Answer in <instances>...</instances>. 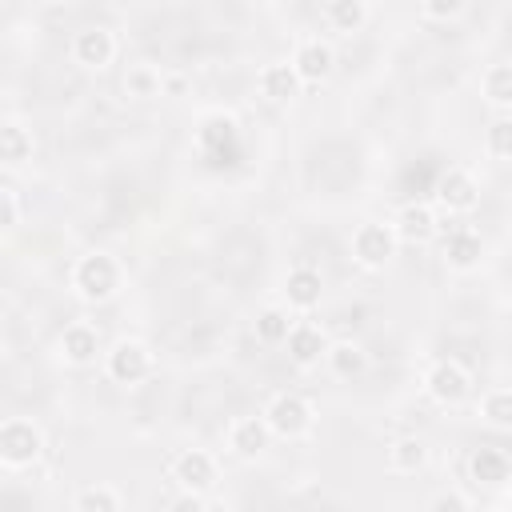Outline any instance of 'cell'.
Returning a JSON list of instances; mask_svg holds the SVG:
<instances>
[{"label": "cell", "mask_w": 512, "mask_h": 512, "mask_svg": "<svg viewBox=\"0 0 512 512\" xmlns=\"http://www.w3.org/2000/svg\"><path fill=\"white\" fill-rule=\"evenodd\" d=\"M68 284H72V292H76L84 304H104V300H112V296L120 292L124 268H120V260H116L112 252H84V256L72 264Z\"/></svg>", "instance_id": "6da1fadb"}, {"label": "cell", "mask_w": 512, "mask_h": 512, "mask_svg": "<svg viewBox=\"0 0 512 512\" xmlns=\"http://www.w3.org/2000/svg\"><path fill=\"white\" fill-rule=\"evenodd\" d=\"M48 452V436L36 420L28 416H8L0 424V468L8 472H28L44 460Z\"/></svg>", "instance_id": "7a4b0ae2"}, {"label": "cell", "mask_w": 512, "mask_h": 512, "mask_svg": "<svg viewBox=\"0 0 512 512\" xmlns=\"http://www.w3.org/2000/svg\"><path fill=\"white\" fill-rule=\"evenodd\" d=\"M104 376L112 380V384H124V388H136V384H144V380H152V372H156V356H152V348L144 344V340H116L112 348H104Z\"/></svg>", "instance_id": "3957f363"}, {"label": "cell", "mask_w": 512, "mask_h": 512, "mask_svg": "<svg viewBox=\"0 0 512 512\" xmlns=\"http://www.w3.org/2000/svg\"><path fill=\"white\" fill-rule=\"evenodd\" d=\"M400 248V236H396V224H384V220H364L352 228V240H348V252L352 260L364 268V272H380L388 268V260L396 256Z\"/></svg>", "instance_id": "277c9868"}, {"label": "cell", "mask_w": 512, "mask_h": 512, "mask_svg": "<svg viewBox=\"0 0 512 512\" xmlns=\"http://www.w3.org/2000/svg\"><path fill=\"white\" fill-rule=\"evenodd\" d=\"M264 420H268V428H272V436H280V440H300V436H308L312 432V424H316V408H312V400L304 396V392H276L268 404H264Z\"/></svg>", "instance_id": "5b68a950"}, {"label": "cell", "mask_w": 512, "mask_h": 512, "mask_svg": "<svg viewBox=\"0 0 512 512\" xmlns=\"http://www.w3.org/2000/svg\"><path fill=\"white\" fill-rule=\"evenodd\" d=\"M168 480L180 492H212L220 484V460L208 448H180L168 460Z\"/></svg>", "instance_id": "8992f818"}, {"label": "cell", "mask_w": 512, "mask_h": 512, "mask_svg": "<svg viewBox=\"0 0 512 512\" xmlns=\"http://www.w3.org/2000/svg\"><path fill=\"white\" fill-rule=\"evenodd\" d=\"M116 52H120L116 32L104 28V24H84V28H76L72 40H68V56H72V64L84 68V72H104V68L116 60Z\"/></svg>", "instance_id": "52a82bcc"}, {"label": "cell", "mask_w": 512, "mask_h": 512, "mask_svg": "<svg viewBox=\"0 0 512 512\" xmlns=\"http://www.w3.org/2000/svg\"><path fill=\"white\" fill-rule=\"evenodd\" d=\"M424 392L440 404V408H460L472 396V372L460 360H436L424 372Z\"/></svg>", "instance_id": "ba28073f"}, {"label": "cell", "mask_w": 512, "mask_h": 512, "mask_svg": "<svg viewBox=\"0 0 512 512\" xmlns=\"http://www.w3.org/2000/svg\"><path fill=\"white\" fill-rule=\"evenodd\" d=\"M56 352L64 364L72 368H88L96 360H104V340H100V328L92 320H68L56 336Z\"/></svg>", "instance_id": "9c48e42d"}, {"label": "cell", "mask_w": 512, "mask_h": 512, "mask_svg": "<svg viewBox=\"0 0 512 512\" xmlns=\"http://www.w3.org/2000/svg\"><path fill=\"white\" fill-rule=\"evenodd\" d=\"M268 444H272V428H268V420H264V412L256 416H236L228 428H224V452L232 456V460H260L264 452H268Z\"/></svg>", "instance_id": "30bf717a"}, {"label": "cell", "mask_w": 512, "mask_h": 512, "mask_svg": "<svg viewBox=\"0 0 512 512\" xmlns=\"http://www.w3.org/2000/svg\"><path fill=\"white\" fill-rule=\"evenodd\" d=\"M436 204H440L448 216H468V212L480 204V180H476L468 168H448V172L436 180Z\"/></svg>", "instance_id": "8fae6325"}, {"label": "cell", "mask_w": 512, "mask_h": 512, "mask_svg": "<svg viewBox=\"0 0 512 512\" xmlns=\"http://www.w3.org/2000/svg\"><path fill=\"white\" fill-rule=\"evenodd\" d=\"M440 256H444L448 268L468 272V268H476L480 256H484V236H480L472 224H452V228L440 236Z\"/></svg>", "instance_id": "7c38bea8"}, {"label": "cell", "mask_w": 512, "mask_h": 512, "mask_svg": "<svg viewBox=\"0 0 512 512\" xmlns=\"http://www.w3.org/2000/svg\"><path fill=\"white\" fill-rule=\"evenodd\" d=\"M288 60H292V68L300 72L304 84H320V80L332 72L336 52H332V44H328L324 36H300Z\"/></svg>", "instance_id": "4fadbf2b"}, {"label": "cell", "mask_w": 512, "mask_h": 512, "mask_svg": "<svg viewBox=\"0 0 512 512\" xmlns=\"http://www.w3.org/2000/svg\"><path fill=\"white\" fill-rule=\"evenodd\" d=\"M300 88H304V80H300V72L292 68V60H268V64H260V72H256V92H260L268 104H288V100L300 96Z\"/></svg>", "instance_id": "5bb4252c"}, {"label": "cell", "mask_w": 512, "mask_h": 512, "mask_svg": "<svg viewBox=\"0 0 512 512\" xmlns=\"http://www.w3.org/2000/svg\"><path fill=\"white\" fill-rule=\"evenodd\" d=\"M328 332L316 324V320H296L292 324V332H288V340H284V352H288V360L292 364H300V368H312V364H320L324 360V352H328Z\"/></svg>", "instance_id": "9a60e30c"}, {"label": "cell", "mask_w": 512, "mask_h": 512, "mask_svg": "<svg viewBox=\"0 0 512 512\" xmlns=\"http://www.w3.org/2000/svg\"><path fill=\"white\" fill-rule=\"evenodd\" d=\"M468 480L480 484V488H500V484H508V480H512V456H508L504 448H496V444L472 448V456H468Z\"/></svg>", "instance_id": "2e32d148"}, {"label": "cell", "mask_w": 512, "mask_h": 512, "mask_svg": "<svg viewBox=\"0 0 512 512\" xmlns=\"http://www.w3.org/2000/svg\"><path fill=\"white\" fill-rule=\"evenodd\" d=\"M320 292H324V276L320 268L312 264H292L288 276H284V300L292 312H312L320 304Z\"/></svg>", "instance_id": "e0dca14e"}, {"label": "cell", "mask_w": 512, "mask_h": 512, "mask_svg": "<svg viewBox=\"0 0 512 512\" xmlns=\"http://www.w3.org/2000/svg\"><path fill=\"white\" fill-rule=\"evenodd\" d=\"M396 236L404 240V244H428L436 232H440V220H436V208L432 204H424V200H412V204H404L400 212H396Z\"/></svg>", "instance_id": "ac0fdd59"}, {"label": "cell", "mask_w": 512, "mask_h": 512, "mask_svg": "<svg viewBox=\"0 0 512 512\" xmlns=\"http://www.w3.org/2000/svg\"><path fill=\"white\" fill-rule=\"evenodd\" d=\"M36 156V136L24 120H4L0 124V160L8 168H24Z\"/></svg>", "instance_id": "d6986e66"}, {"label": "cell", "mask_w": 512, "mask_h": 512, "mask_svg": "<svg viewBox=\"0 0 512 512\" xmlns=\"http://www.w3.org/2000/svg\"><path fill=\"white\" fill-rule=\"evenodd\" d=\"M320 20H324L328 32H336V36H352V32L364 28V20H368V4H364V0H324Z\"/></svg>", "instance_id": "ffe728a7"}, {"label": "cell", "mask_w": 512, "mask_h": 512, "mask_svg": "<svg viewBox=\"0 0 512 512\" xmlns=\"http://www.w3.org/2000/svg\"><path fill=\"white\" fill-rule=\"evenodd\" d=\"M384 460H388L392 472H400V476H416V472L428 468V444H424L420 436H396V440L388 444Z\"/></svg>", "instance_id": "44dd1931"}, {"label": "cell", "mask_w": 512, "mask_h": 512, "mask_svg": "<svg viewBox=\"0 0 512 512\" xmlns=\"http://www.w3.org/2000/svg\"><path fill=\"white\" fill-rule=\"evenodd\" d=\"M480 96H484V104L496 108V112H508V108H512V60H496V64L484 68V76H480Z\"/></svg>", "instance_id": "7402d4cb"}, {"label": "cell", "mask_w": 512, "mask_h": 512, "mask_svg": "<svg viewBox=\"0 0 512 512\" xmlns=\"http://www.w3.org/2000/svg\"><path fill=\"white\" fill-rule=\"evenodd\" d=\"M124 96L128 100H156L164 96V72L148 60H136L124 68Z\"/></svg>", "instance_id": "603a6c76"}, {"label": "cell", "mask_w": 512, "mask_h": 512, "mask_svg": "<svg viewBox=\"0 0 512 512\" xmlns=\"http://www.w3.org/2000/svg\"><path fill=\"white\" fill-rule=\"evenodd\" d=\"M292 324H296V316H292V308H280V304H268L260 316H256V324H252V332H256V340L260 344H268V348H284V340H288V332H292Z\"/></svg>", "instance_id": "cb8c5ba5"}, {"label": "cell", "mask_w": 512, "mask_h": 512, "mask_svg": "<svg viewBox=\"0 0 512 512\" xmlns=\"http://www.w3.org/2000/svg\"><path fill=\"white\" fill-rule=\"evenodd\" d=\"M324 364H328V372H332V376L352 380V376H360V372L368 368V352H364L356 340H336V344H328Z\"/></svg>", "instance_id": "d4e9b609"}, {"label": "cell", "mask_w": 512, "mask_h": 512, "mask_svg": "<svg viewBox=\"0 0 512 512\" xmlns=\"http://www.w3.org/2000/svg\"><path fill=\"white\" fill-rule=\"evenodd\" d=\"M476 416H480L488 428H496V432L512 428V388H504V384L488 388V392L476 400Z\"/></svg>", "instance_id": "484cf974"}, {"label": "cell", "mask_w": 512, "mask_h": 512, "mask_svg": "<svg viewBox=\"0 0 512 512\" xmlns=\"http://www.w3.org/2000/svg\"><path fill=\"white\" fill-rule=\"evenodd\" d=\"M124 508V492L112 484H84L72 496V512H120Z\"/></svg>", "instance_id": "4316f807"}, {"label": "cell", "mask_w": 512, "mask_h": 512, "mask_svg": "<svg viewBox=\"0 0 512 512\" xmlns=\"http://www.w3.org/2000/svg\"><path fill=\"white\" fill-rule=\"evenodd\" d=\"M480 144H484V156H488V160H500V164L512 160V116H508V112L492 116Z\"/></svg>", "instance_id": "83f0119b"}, {"label": "cell", "mask_w": 512, "mask_h": 512, "mask_svg": "<svg viewBox=\"0 0 512 512\" xmlns=\"http://www.w3.org/2000/svg\"><path fill=\"white\" fill-rule=\"evenodd\" d=\"M20 220H24L20 192H16L12 184H4V188H0V228H4V232H16V228H20Z\"/></svg>", "instance_id": "f1b7e54d"}, {"label": "cell", "mask_w": 512, "mask_h": 512, "mask_svg": "<svg viewBox=\"0 0 512 512\" xmlns=\"http://www.w3.org/2000/svg\"><path fill=\"white\" fill-rule=\"evenodd\" d=\"M464 4L468 0H420V12L428 20H436V24H448V20H456L464 12Z\"/></svg>", "instance_id": "f546056e"}, {"label": "cell", "mask_w": 512, "mask_h": 512, "mask_svg": "<svg viewBox=\"0 0 512 512\" xmlns=\"http://www.w3.org/2000/svg\"><path fill=\"white\" fill-rule=\"evenodd\" d=\"M172 508H180V512H204L208 508V492H180L172 500Z\"/></svg>", "instance_id": "4dcf8cb0"}, {"label": "cell", "mask_w": 512, "mask_h": 512, "mask_svg": "<svg viewBox=\"0 0 512 512\" xmlns=\"http://www.w3.org/2000/svg\"><path fill=\"white\" fill-rule=\"evenodd\" d=\"M432 508H436V512H448V508H452V512H464V508H472V500L460 496V492H444V496L432 500Z\"/></svg>", "instance_id": "1f68e13d"}, {"label": "cell", "mask_w": 512, "mask_h": 512, "mask_svg": "<svg viewBox=\"0 0 512 512\" xmlns=\"http://www.w3.org/2000/svg\"><path fill=\"white\" fill-rule=\"evenodd\" d=\"M184 88V76H164V96L168 92H180Z\"/></svg>", "instance_id": "d6a6232c"}, {"label": "cell", "mask_w": 512, "mask_h": 512, "mask_svg": "<svg viewBox=\"0 0 512 512\" xmlns=\"http://www.w3.org/2000/svg\"><path fill=\"white\" fill-rule=\"evenodd\" d=\"M56 4H84V0H56Z\"/></svg>", "instance_id": "836d02e7"}, {"label": "cell", "mask_w": 512, "mask_h": 512, "mask_svg": "<svg viewBox=\"0 0 512 512\" xmlns=\"http://www.w3.org/2000/svg\"><path fill=\"white\" fill-rule=\"evenodd\" d=\"M252 4H272V0H252Z\"/></svg>", "instance_id": "e575fe53"}]
</instances>
